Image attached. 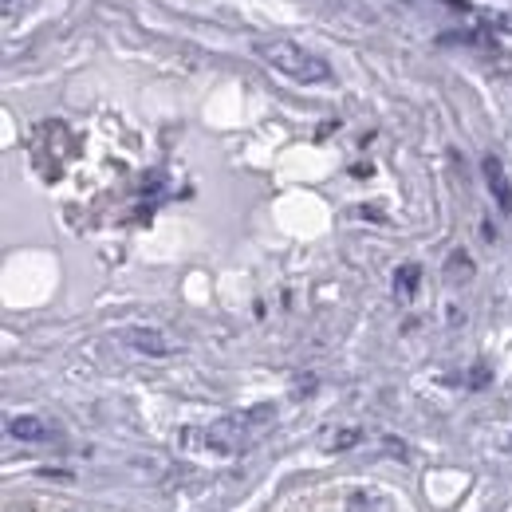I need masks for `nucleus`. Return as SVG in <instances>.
Segmentation results:
<instances>
[{"label": "nucleus", "instance_id": "1", "mask_svg": "<svg viewBox=\"0 0 512 512\" xmlns=\"http://www.w3.org/2000/svg\"><path fill=\"white\" fill-rule=\"evenodd\" d=\"M272 422H276V406H272V402H264V406H249V410H241V414H229V418L213 422L209 430L190 434V438L201 449H209V453L237 457L241 449H249L253 442H260V438H264V430H268Z\"/></svg>", "mask_w": 512, "mask_h": 512}, {"label": "nucleus", "instance_id": "2", "mask_svg": "<svg viewBox=\"0 0 512 512\" xmlns=\"http://www.w3.org/2000/svg\"><path fill=\"white\" fill-rule=\"evenodd\" d=\"M256 56L296 83H327L331 79V64L316 52H308L304 44H292V40H260Z\"/></svg>", "mask_w": 512, "mask_h": 512}, {"label": "nucleus", "instance_id": "3", "mask_svg": "<svg viewBox=\"0 0 512 512\" xmlns=\"http://www.w3.org/2000/svg\"><path fill=\"white\" fill-rule=\"evenodd\" d=\"M119 339L127 343V347H134L138 355H174L178 351V343L170 339V335H162L158 327H123L119 331Z\"/></svg>", "mask_w": 512, "mask_h": 512}, {"label": "nucleus", "instance_id": "4", "mask_svg": "<svg viewBox=\"0 0 512 512\" xmlns=\"http://www.w3.org/2000/svg\"><path fill=\"white\" fill-rule=\"evenodd\" d=\"M481 170H485V186H489V193H493V201L509 213L512 209V182H509V174H505V166H501V158H497V154H485Z\"/></svg>", "mask_w": 512, "mask_h": 512}, {"label": "nucleus", "instance_id": "5", "mask_svg": "<svg viewBox=\"0 0 512 512\" xmlns=\"http://www.w3.org/2000/svg\"><path fill=\"white\" fill-rule=\"evenodd\" d=\"M8 434L20 438V442H48L52 426L44 418H36V414H16V418H8Z\"/></svg>", "mask_w": 512, "mask_h": 512}, {"label": "nucleus", "instance_id": "6", "mask_svg": "<svg viewBox=\"0 0 512 512\" xmlns=\"http://www.w3.org/2000/svg\"><path fill=\"white\" fill-rule=\"evenodd\" d=\"M446 280L449 284H465V280H473V260H469V253H449V260H446Z\"/></svg>", "mask_w": 512, "mask_h": 512}, {"label": "nucleus", "instance_id": "7", "mask_svg": "<svg viewBox=\"0 0 512 512\" xmlns=\"http://www.w3.org/2000/svg\"><path fill=\"white\" fill-rule=\"evenodd\" d=\"M418 276H422V268H418V264H402V268H398V276H394V292L410 300V296H414V288H418Z\"/></svg>", "mask_w": 512, "mask_h": 512}, {"label": "nucleus", "instance_id": "8", "mask_svg": "<svg viewBox=\"0 0 512 512\" xmlns=\"http://www.w3.org/2000/svg\"><path fill=\"white\" fill-rule=\"evenodd\" d=\"M347 512H386V509H383V501H379V493L363 489V493H351V497H347Z\"/></svg>", "mask_w": 512, "mask_h": 512}, {"label": "nucleus", "instance_id": "9", "mask_svg": "<svg viewBox=\"0 0 512 512\" xmlns=\"http://www.w3.org/2000/svg\"><path fill=\"white\" fill-rule=\"evenodd\" d=\"M355 442H363V430H343V434L327 438V449H351Z\"/></svg>", "mask_w": 512, "mask_h": 512}]
</instances>
